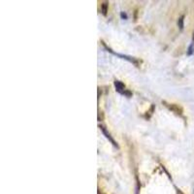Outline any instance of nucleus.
<instances>
[{
  "label": "nucleus",
  "mask_w": 194,
  "mask_h": 194,
  "mask_svg": "<svg viewBox=\"0 0 194 194\" xmlns=\"http://www.w3.org/2000/svg\"><path fill=\"white\" fill-rule=\"evenodd\" d=\"M115 87L117 88V91L119 93H121V94H124L125 93V85L121 83V82H119V81H115Z\"/></svg>",
  "instance_id": "nucleus-1"
},
{
  "label": "nucleus",
  "mask_w": 194,
  "mask_h": 194,
  "mask_svg": "<svg viewBox=\"0 0 194 194\" xmlns=\"http://www.w3.org/2000/svg\"><path fill=\"white\" fill-rule=\"evenodd\" d=\"M100 129H101V131H102V132H103V134L106 136V138H107V139H109V141L112 143V144H113L114 146H115V147H118V144H117V143L115 142V140H114V139L112 138V137H111V134H110V133H108V131L105 129V127H103V126H100Z\"/></svg>",
  "instance_id": "nucleus-2"
},
{
  "label": "nucleus",
  "mask_w": 194,
  "mask_h": 194,
  "mask_svg": "<svg viewBox=\"0 0 194 194\" xmlns=\"http://www.w3.org/2000/svg\"><path fill=\"white\" fill-rule=\"evenodd\" d=\"M184 19H185V17L181 16V18L179 19V21H178V24H179V27L181 28V29L184 28Z\"/></svg>",
  "instance_id": "nucleus-3"
},
{
  "label": "nucleus",
  "mask_w": 194,
  "mask_h": 194,
  "mask_svg": "<svg viewBox=\"0 0 194 194\" xmlns=\"http://www.w3.org/2000/svg\"><path fill=\"white\" fill-rule=\"evenodd\" d=\"M101 8H102V13H103V15H106L107 14V8H108V5L107 3H103L101 5Z\"/></svg>",
  "instance_id": "nucleus-4"
},
{
  "label": "nucleus",
  "mask_w": 194,
  "mask_h": 194,
  "mask_svg": "<svg viewBox=\"0 0 194 194\" xmlns=\"http://www.w3.org/2000/svg\"><path fill=\"white\" fill-rule=\"evenodd\" d=\"M193 47H194V43H192L189 46V48H188V52H187V54L188 55H191L193 54Z\"/></svg>",
  "instance_id": "nucleus-5"
},
{
  "label": "nucleus",
  "mask_w": 194,
  "mask_h": 194,
  "mask_svg": "<svg viewBox=\"0 0 194 194\" xmlns=\"http://www.w3.org/2000/svg\"><path fill=\"white\" fill-rule=\"evenodd\" d=\"M121 18H122V19H127V15H126V14L121 13Z\"/></svg>",
  "instance_id": "nucleus-6"
},
{
  "label": "nucleus",
  "mask_w": 194,
  "mask_h": 194,
  "mask_svg": "<svg viewBox=\"0 0 194 194\" xmlns=\"http://www.w3.org/2000/svg\"><path fill=\"white\" fill-rule=\"evenodd\" d=\"M193 41H194V34H193Z\"/></svg>",
  "instance_id": "nucleus-7"
}]
</instances>
